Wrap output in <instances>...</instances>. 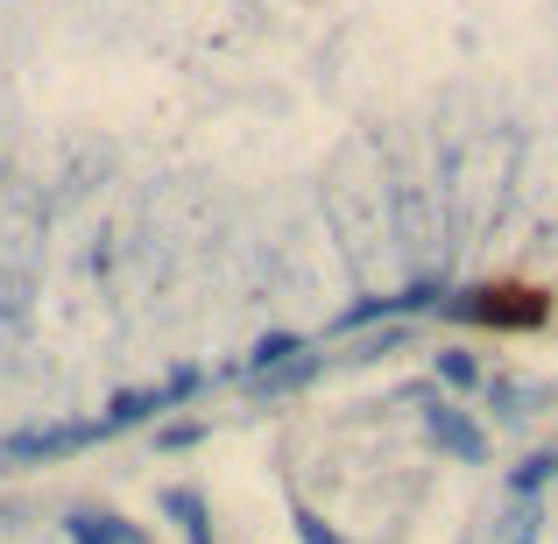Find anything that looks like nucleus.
I'll use <instances>...</instances> for the list:
<instances>
[{
    "instance_id": "obj_1",
    "label": "nucleus",
    "mask_w": 558,
    "mask_h": 544,
    "mask_svg": "<svg viewBox=\"0 0 558 544\" xmlns=\"http://www.w3.org/2000/svg\"><path fill=\"white\" fill-rule=\"evenodd\" d=\"M438 312L474 318V326H537V318H545V298H531V290H452Z\"/></svg>"
},
{
    "instance_id": "obj_2",
    "label": "nucleus",
    "mask_w": 558,
    "mask_h": 544,
    "mask_svg": "<svg viewBox=\"0 0 558 544\" xmlns=\"http://www.w3.org/2000/svg\"><path fill=\"white\" fill-rule=\"evenodd\" d=\"M424 438H432L446 460H460V467L488 460V432H481V418L460 410V403H432V410H424Z\"/></svg>"
},
{
    "instance_id": "obj_3",
    "label": "nucleus",
    "mask_w": 558,
    "mask_h": 544,
    "mask_svg": "<svg viewBox=\"0 0 558 544\" xmlns=\"http://www.w3.org/2000/svg\"><path fill=\"white\" fill-rule=\"evenodd\" d=\"M107 438V424H43V432H14L8 438V460H57V452H78Z\"/></svg>"
},
{
    "instance_id": "obj_4",
    "label": "nucleus",
    "mask_w": 558,
    "mask_h": 544,
    "mask_svg": "<svg viewBox=\"0 0 558 544\" xmlns=\"http://www.w3.org/2000/svg\"><path fill=\"white\" fill-rule=\"evenodd\" d=\"M71 544H142L121 517H99V509H78L71 517Z\"/></svg>"
},
{
    "instance_id": "obj_5",
    "label": "nucleus",
    "mask_w": 558,
    "mask_h": 544,
    "mask_svg": "<svg viewBox=\"0 0 558 544\" xmlns=\"http://www.w3.org/2000/svg\"><path fill=\"white\" fill-rule=\"evenodd\" d=\"M326 367V354H298V361H283V367H269V375H255V389H269V396H283V389H304V382Z\"/></svg>"
},
{
    "instance_id": "obj_6",
    "label": "nucleus",
    "mask_w": 558,
    "mask_h": 544,
    "mask_svg": "<svg viewBox=\"0 0 558 544\" xmlns=\"http://www.w3.org/2000/svg\"><path fill=\"white\" fill-rule=\"evenodd\" d=\"M163 509H170V517L184 523V537H191V544H213V523H205V503H198L191 488H170V495H163Z\"/></svg>"
},
{
    "instance_id": "obj_7",
    "label": "nucleus",
    "mask_w": 558,
    "mask_h": 544,
    "mask_svg": "<svg viewBox=\"0 0 558 544\" xmlns=\"http://www.w3.org/2000/svg\"><path fill=\"white\" fill-rule=\"evenodd\" d=\"M298 354H304V340H290V333H269V340L247 354V382L269 375V367H283V361H298Z\"/></svg>"
},
{
    "instance_id": "obj_8",
    "label": "nucleus",
    "mask_w": 558,
    "mask_h": 544,
    "mask_svg": "<svg viewBox=\"0 0 558 544\" xmlns=\"http://www.w3.org/2000/svg\"><path fill=\"white\" fill-rule=\"evenodd\" d=\"M432 367H438V382H452V389H474V382H481V361L466 354V347H438Z\"/></svg>"
},
{
    "instance_id": "obj_9",
    "label": "nucleus",
    "mask_w": 558,
    "mask_h": 544,
    "mask_svg": "<svg viewBox=\"0 0 558 544\" xmlns=\"http://www.w3.org/2000/svg\"><path fill=\"white\" fill-rule=\"evenodd\" d=\"M290 523H298V537H304V544H347V537H340V531H332V523H326V517H318V509H304V503H298V509H290Z\"/></svg>"
},
{
    "instance_id": "obj_10",
    "label": "nucleus",
    "mask_w": 558,
    "mask_h": 544,
    "mask_svg": "<svg viewBox=\"0 0 558 544\" xmlns=\"http://www.w3.org/2000/svg\"><path fill=\"white\" fill-rule=\"evenodd\" d=\"M545 460H551V481H558V446H551V452H545Z\"/></svg>"
}]
</instances>
